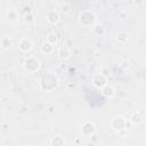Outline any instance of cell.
Listing matches in <instances>:
<instances>
[{
  "mask_svg": "<svg viewBox=\"0 0 146 146\" xmlns=\"http://www.w3.org/2000/svg\"><path fill=\"white\" fill-rule=\"evenodd\" d=\"M47 21L50 22L51 24L57 23V22L59 21V15H58V13L55 11V10H50V11H48V13H47Z\"/></svg>",
  "mask_w": 146,
  "mask_h": 146,
  "instance_id": "5b68a950",
  "label": "cell"
},
{
  "mask_svg": "<svg viewBox=\"0 0 146 146\" xmlns=\"http://www.w3.org/2000/svg\"><path fill=\"white\" fill-rule=\"evenodd\" d=\"M24 67L26 71L29 72H34L36 70H39L40 67V62L38 58L35 57H29L25 62H24Z\"/></svg>",
  "mask_w": 146,
  "mask_h": 146,
  "instance_id": "3957f363",
  "label": "cell"
},
{
  "mask_svg": "<svg viewBox=\"0 0 146 146\" xmlns=\"http://www.w3.org/2000/svg\"><path fill=\"white\" fill-rule=\"evenodd\" d=\"M58 86V80L54 74H47L41 80V88L44 90H52Z\"/></svg>",
  "mask_w": 146,
  "mask_h": 146,
  "instance_id": "6da1fadb",
  "label": "cell"
},
{
  "mask_svg": "<svg viewBox=\"0 0 146 146\" xmlns=\"http://www.w3.org/2000/svg\"><path fill=\"white\" fill-rule=\"evenodd\" d=\"M80 23L86 25V26H90L95 23V15L94 13L89 11V10H86L83 13L80 14Z\"/></svg>",
  "mask_w": 146,
  "mask_h": 146,
  "instance_id": "7a4b0ae2",
  "label": "cell"
},
{
  "mask_svg": "<svg viewBox=\"0 0 146 146\" xmlns=\"http://www.w3.org/2000/svg\"><path fill=\"white\" fill-rule=\"evenodd\" d=\"M11 44H13V41H11V38H10V36L5 35V36L1 38V40H0V46H1L3 49H8V48H10Z\"/></svg>",
  "mask_w": 146,
  "mask_h": 146,
  "instance_id": "8992f818",
  "label": "cell"
},
{
  "mask_svg": "<svg viewBox=\"0 0 146 146\" xmlns=\"http://www.w3.org/2000/svg\"><path fill=\"white\" fill-rule=\"evenodd\" d=\"M94 130H95V125L91 122H86L82 127V131L84 135H91L94 132Z\"/></svg>",
  "mask_w": 146,
  "mask_h": 146,
  "instance_id": "52a82bcc",
  "label": "cell"
},
{
  "mask_svg": "<svg viewBox=\"0 0 146 146\" xmlns=\"http://www.w3.org/2000/svg\"><path fill=\"white\" fill-rule=\"evenodd\" d=\"M7 18L10 22H15V21L18 19V13L15 9H9L8 13H7Z\"/></svg>",
  "mask_w": 146,
  "mask_h": 146,
  "instance_id": "ba28073f",
  "label": "cell"
},
{
  "mask_svg": "<svg viewBox=\"0 0 146 146\" xmlns=\"http://www.w3.org/2000/svg\"><path fill=\"white\" fill-rule=\"evenodd\" d=\"M19 48H21L22 51H25V52L26 51H30L32 49V42L29 39L24 38V39H22L19 41Z\"/></svg>",
  "mask_w": 146,
  "mask_h": 146,
  "instance_id": "277c9868",
  "label": "cell"
}]
</instances>
